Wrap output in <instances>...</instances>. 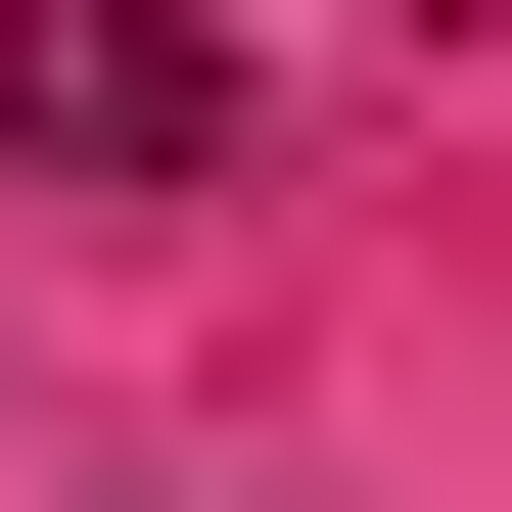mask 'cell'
I'll list each match as a JSON object with an SVG mask.
<instances>
[{"label": "cell", "instance_id": "1", "mask_svg": "<svg viewBox=\"0 0 512 512\" xmlns=\"http://www.w3.org/2000/svg\"><path fill=\"white\" fill-rule=\"evenodd\" d=\"M0 187H233V0H0Z\"/></svg>", "mask_w": 512, "mask_h": 512}]
</instances>
